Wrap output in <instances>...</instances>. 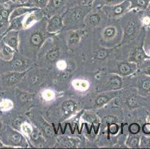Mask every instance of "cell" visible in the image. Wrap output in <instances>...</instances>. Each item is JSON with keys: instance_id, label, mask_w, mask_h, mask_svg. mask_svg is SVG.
Instances as JSON below:
<instances>
[{"instance_id": "obj_1", "label": "cell", "mask_w": 150, "mask_h": 149, "mask_svg": "<svg viewBox=\"0 0 150 149\" xmlns=\"http://www.w3.org/2000/svg\"><path fill=\"white\" fill-rule=\"evenodd\" d=\"M46 21L47 17H44L33 26L27 29L25 33V50L24 55L30 59L35 61L37 59L38 54L46 41L50 37L56 36L50 34L46 31Z\"/></svg>"}, {"instance_id": "obj_2", "label": "cell", "mask_w": 150, "mask_h": 149, "mask_svg": "<svg viewBox=\"0 0 150 149\" xmlns=\"http://www.w3.org/2000/svg\"><path fill=\"white\" fill-rule=\"evenodd\" d=\"M120 25L122 31V37L120 46L128 45L135 41L144 29L139 17L137 11L131 10L120 18Z\"/></svg>"}, {"instance_id": "obj_3", "label": "cell", "mask_w": 150, "mask_h": 149, "mask_svg": "<svg viewBox=\"0 0 150 149\" xmlns=\"http://www.w3.org/2000/svg\"><path fill=\"white\" fill-rule=\"evenodd\" d=\"M92 8L90 5L79 4L68 8L63 14L64 30L69 31L84 28V19Z\"/></svg>"}, {"instance_id": "obj_4", "label": "cell", "mask_w": 150, "mask_h": 149, "mask_svg": "<svg viewBox=\"0 0 150 149\" xmlns=\"http://www.w3.org/2000/svg\"><path fill=\"white\" fill-rule=\"evenodd\" d=\"M125 79V77L118 76L117 74L105 72L100 75L98 78L96 90L98 93L121 90L130 84V77H129L126 81Z\"/></svg>"}, {"instance_id": "obj_5", "label": "cell", "mask_w": 150, "mask_h": 149, "mask_svg": "<svg viewBox=\"0 0 150 149\" xmlns=\"http://www.w3.org/2000/svg\"><path fill=\"white\" fill-rule=\"evenodd\" d=\"M122 31L119 21L109 23L100 32L99 42L102 47L115 48L120 46Z\"/></svg>"}, {"instance_id": "obj_6", "label": "cell", "mask_w": 150, "mask_h": 149, "mask_svg": "<svg viewBox=\"0 0 150 149\" xmlns=\"http://www.w3.org/2000/svg\"><path fill=\"white\" fill-rule=\"evenodd\" d=\"M54 37L49 38L46 41L38 54V59L48 64H57L61 60L62 54V47L54 41Z\"/></svg>"}, {"instance_id": "obj_7", "label": "cell", "mask_w": 150, "mask_h": 149, "mask_svg": "<svg viewBox=\"0 0 150 149\" xmlns=\"http://www.w3.org/2000/svg\"><path fill=\"white\" fill-rule=\"evenodd\" d=\"M138 70V65L135 63L125 61H109L104 68V72L117 74L122 77L132 76Z\"/></svg>"}, {"instance_id": "obj_8", "label": "cell", "mask_w": 150, "mask_h": 149, "mask_svg": "<svg viewBox=\"0 0 150 149\" xmlns=\"http://www.w3.org/2000/svg\"><path fill=\"white\" fill-rule=\"evenodd\" d=\"M76 0H50L43 11L45 16L49 18L56 14H64L68 8L76 5Z\"/></svg>"}, {"instance_id": "obj_9", "label": "cell", "mask_w": 150, "mask_h": 149, "mask_svg": "<svg viewBox=\"0 0 150 149\" xmlns=\"http://www.w3.org/2000/svg\"><path fill=\"white\" fill-rule=\"evenodd\" d=\"M130 82L132 87L137 90L138 95L141 97H146L150 95V76L146 74L137 72L130 76Z\"/></svg>"}, {"instance_id": "obj_10", "label": "cell", "mask_w": 150, "mask_h": 149, "mask_svg": "<svg viewBox=\"0 0 150 149\" xmlns=\"http://www.w3.org/2000/svg\"><path fill=\"white\" fill-rule=\"evenodd\" d=\"M131 2L129 0H124L122 2L115 5H103L100 8L106 16L110 19H120L131 11Z\"/></svg>"}, {"instance_id": "obj_11", "label": "cell", "mask_w": 150, "mask_h": 149, "mask_svg": "<svg viewBox=\"0 0 150 149\" xmlns=\"http://www.w3.org/2000/svg\"><path fill=\"white\" fill-rule=\"evenodd\" d=\"M3 139L5 144L13 147L28 148L30 145L25 135L12 128H8L4 132Z\"/></svg>"}, {"instance_id": "obj_12", "label": "cell", "mask_w": 150, "mask_h": 149, "mask_svg": "<svg viewBox=\"0 0 150 149\" xmlns=\"http://www.w3.org/2000/svg\"><path fill=\"white\" fill-rule=\"evenodd\" d=\"M144 37L141 38L138 43L133 46L129 51L127 57V61L133 62L139 65L143 61L149 59L150 56L146 54L144 48Z\"/></svg>"}, {"instance_id": "obj_13", "label": "cell", "mask_w": 150, "mask_h": 149, "mask_svg": "<svg viewBox=\"0 0 150 149\" xmlns=\"http://www.w3.org/2000/svg\"><path fill=\"white\" fill-rule=\"evenodd\" d=\"M92 8L91 11L88 13L84 19V25L88 28H96L99 26L104 20L106 15L100 8Z\"/></svg>"}, {"instance_id": "obj_14", "label": "cell", "mask_w": 150, "mask_h": 149, "mask_svg": "<svg viewBox=\"0 0 150 149\" xmlns=\"http://www.w3.org/2000/svg\"><path fill=\"white\" fill-rule=\"evenodd\" d=\"M121 90L117 91H107V92H99L98 95L94 98L93 104V108L99 109L104 107L109 102H110L113 99L119 96L121 93Z\"/></svg>"}, {"instance_id": "obj_15", "label": "cell", "mask_w": 150, "mask_h": 149, "mask_svg": "<svg viewBox=\"0 0 150 149\" xmlns=\"http://www.w3.org/2000/svg\"><path fill=\"white\" fill-rule=\"evenodd\" d=\"M34 121H36L35 122L36 125L35 126L38 127L40 131H41V133L44 136L45 139L47 141L48 139L50 140H52L54 137V129L52 127L48 121H46L41 116H39L38 114L33 115Z\"/></svg>"}, {"instance_id": "obj_16", "label": "cell", "mask_w": 150, "mask_h": 149, "mask_svg": "<svg viewBox=\"0 0 150 149\" xmlns=\"http://www.w3.org/2000/svg\"><path fill=\"white\" fill-rule=\"evenodd\" d=\"M11 63V69L12 72H25L33 67L34 61L26 56L20 55L16 58H13Z\"/></svg>"}, {"instance_id": "obj_17", "label": "cell", "mask_w": 150, "mask_h": 149, "mask_svg": "<svg viewBox=\"0 0 150 149\" xmlns=\"http://www.w3.org/2000/svg\"><path fill=\"white\" fill-rule=\"evenodd\" d=\"M86 34H87V31L84 28L67 31L66 37H65L67 46L69 49H73L77 46L79 44L83 37L85 36Z\"/></svg>"}, {"instance_id": "obj_18", "label": "cell", "mask_w": 150, "mask_h": 149, "mask_svg": "<svg viewBox=\"0 0 150 149\" xmlns=\"http://www.w3.org/2000/svg\"><path fill=\"white\" fill-rule=\"evenodd\" d=\"M64 29V24L63 21V14H56L47 18L46 31L54 35H58Z\"/></svg>"}, {"instance_id": "obj_19", "label": "cell", "mask_w": 150, "mask_h": 149, "mask_svg": "<svg viewBox=\"0 0 150 149\" xmlns=\"http://www.w3.org/2000/svg\"><path fill=\"white\" fill-rule=\"evenodd\" d=\"M29 72L30 74L28 76V87L31 89L39 87L47 75L45 69H34L33 67L29 69Z\"/></svg>"}, {"instance_id": "obj_20", "label": "cell", "mask_w": 150, "mask_h": 149, "mask_svg": "<svg viewBox=\"0 0 150 149\" xmlns=\"http://www.w3.org/2000/svg\"><path fill=\"white\" fill-rule=\"evenodd\" d=\"M44 17H46V16L42 9H38L24 15L23 20V29H27L30 27L33 26L34 25L40 22Z\"/></svg>"}, {"instance_id": "obj_21", "label": "cell", "mask_w": 150, "mask_h": 149, "mask_svg": "<svg viewBox=\"0 0 150 149\" xmlns=\"http://www.w3.org/2000/svg\"><path fill=\"white\" fill-rule=\"evenodd\" d=\"M27 137L29 139L28 141L32 147H43L46 145V140L44 136L40 129L34 125H32L31 132Z\"/></svg>"}, {"instance_id": "obj_22", "label": "cell", "mask_w": 150, "mask_h": 149, "mask_svg": "<svg viewBox=\"0 0 150 149\" xmlns=\"http://www.w3.org/2000/svg\"><path fill=\"white\" fill-rule=\"evenodd\" d=\"M78 109V104L76 101L67 99L61 103L60 112L62 115L63 119H67L72 117Z\"/></svg>"}, {"instance_id": "obj_23", "label": "cell", "mask_w": 150, "mask_h": 149, "mask_svg": "<svg viewBox=\"0 0 150 149\" xmlns=\"http://www.w3.org/2000/svg\"><path fill=\"white\" fill-rule=\"evenodd\" d=\"M117 47L105 48L102 46L100 49H96L91 54V60L93 61H99V62L105 61L108 58V57L112 55L113 52L115 51Z\"/></svg>"}, {"instance_id": "obj_24", "label": "cell", "mask_w": 150, "mask_h": 149, "mask_svg": "<svg viewBox=\"0 0 150 149\" xmlns=\"http://www.w3.org/2000/svg\"><path fill=\"white\" fill-rule=\"evenodd\" d=\"M4 43L13 49L16 52H18L20 46V33L19 31L11 30L5 36L2 40Z\"/></svg>"}, {"instance_id": "obj_25", "label": "cell", "mask_w": 150, "mask_h": 149, "mask_svg": "<svg viewBox=\"0 0 150 149\" xmlns=\"http://www.w3.org/2000/svg\"><path fill=\"white\" fill-rule=\"evenodd\" d=\"M28 71L25 72H11L5 76V81L8 86H13L20 83L25 77Z\"/></svg>"}, {"instance_id": "obj_26", "label": "cell", "mask_w": 150, "mask_h": 149, "mask_svg": "<svg viewBox=\"0 0 150 149\" xmlns=\"http://www.w3.org/2000/svg\"><path fill=\"white\" fill-rule=\"evenodd\" d=\"M141 98V96L138 95L137 92H136V93L131 94V95H128L125 98V105L130 110L137 108L141 105V99L143 98V97H142V98Z\"/></svg>"}, {"instance_id": "obj_27", "label": "cell", "mask_w": 150, "mask_h": 149, "mask_svg": "<svg viewBox=\"0 0 150 149\" xmlns=\"http://www.w3.org/2000/svg\"><path fill=\"white\" fill-rule=\"evenodd\" d=\"M0 45H1L0 46V52H1V56H2V58L5 59V61H11L14 57L16 52H16L11 47L5 44L3 41L1 42Z\"/></svg>"}, {"instance_id": "obj_28", "label": "cell", "mask_w": 150, "mask_h": 149, "mask_svg": "<svg viewBox=\"0 0 150 149\" xmlns=\"http://www.w3.org/2000/svg\"><path fill=\"white\" fill-rule=\"evenodd\" d=\"M137 16L143 28L144 29H150V8H148L145 10L137 11Z\"/></svg>"}, {"instance_id": "obj_29", "label": "cell", "mask_w": 150, "mask_h": 149, "mask_svg": "<svg viewBox=\"0 0 150 149\" xmlns=\"http://www.w3.org/2000/svg\"><path fill=\"white\" fill-rule=\"evenodd\" d=\"M58 142L60 143V145L62 146V147L77 148L78 145L79 143V139L67 137V136H64V137H60Z\"/></svg>"}, {"instance_id": "obj_30", "label": "cell", "mask_w": 150, "mask_h": 149, "mask_svg": "<svg viewBox=\"0 0 150 149\" xmlns=\"http://www.w3.org/2000/svg\"><path fill=\"white\" fill-rule=\"evenodd\" d=\"M140 137L141 136H138V134L129 133L125 140V145L130 148H140Z\"/></svg>"}, {"instance_id": "obj_31", "label": "cell", "mask_w": 150, "mask_h": 149, "mask_svg": "<svg viewBox=\"0 0 150 149\" xmlns=\"http://www.w3.org/2000/svg\"><path fill=\"white\" fill-rule=\"evenodd\" d=\"M131 2V10L142 11L148 8L150 0H129Z\"/></svg>"}, {"instance_id": "obj_32", "label": "cell", "mask_w": 150, "mask_h": 149, "mask_svg": "<svg viewBox=\"0 0 150 149\" xmlns=\"http://www.w3.org/2000/svg\"><path fill=\"white\" fill-rule=\"evenodd\" d=\"M17 96L20 103L23 105L29 104L33 99V94L30 93L29 92H25V91H19L17 93Z\"/></svg>"}, {"instance_id": "obj_33", "label": "cell", "mask_w": 150, "mask_h": 149, "mask_svg": "<svg viewBox=\"0 0 150 149\" xmlns=\"http://www.w3.org/2000/svg\"><path fill=\"white\" fill-rule=\"evenodd\" d=\"M50 0H28L25 5L29 7H35L44 10L49 3Z\"/></svg>"}, {"instance_id": "obj_34", "label": "cell", "mask_w": 150, "mask_h": 149, "mask_svg": "<svg viewBox=\"0 0 150 149\" xmlns=\"http://www.w3.org/2000/svg\"><path fill=\"white\" fill-rule=\"evenodd\" d=\"M124 0H95L93 3V8H100L103 5H115L122 2Z\"/></svg>"}, {"instance_id": "obj_35", "label": "cell", "mask_w": 150, "mask_h": 149, "mask_svg": "<svg viewBox=\"0 0 150 149\" xmlns=\"http://www.w3.org/2000/svg\"><path fill=\"white\" fill-rule=\"evenodd\" d=\"M137 72L150 76V58L146 59L138 65Z\"/></svg>"}, {"instance_id": "obj_36", "label": "cell", "mask_w": 150, "mask_h": 149, "mask_svg": "<svg viewBox=\"0 0 150 149\" xmlns=\"http://www.w3.org/2000/svg\"><path fill=\"white\" fill-rule=\"evenodd\" d=\"M82 118L84 121L88 123H91V124H97V123H99L97 116H96L94 113H91V112L84 113V115L82 116Z\"/></svg>"}, {"instance_id": "obj_37", "label": "cell", "mask_w": 150, "mask_h": 149, "mask_svg": "<svg viewBox=\"0 0 150 149\" xmlns=\"http://www.w3.org/2000/svg\"><path fill=\"white\" fill-rule=\"evenodd\" d=\"M144 37V48L148 55L150 56V29H145Z\"/></svg>"}, {"instance_id": "obj_38", "label": "cell", "mask_w": 150, "mask_h": 149, "mask_svg": "<svg viewBox=\"0 0 150 149\" xmlns=\"http://www.w3.org/2000/svg\"><path fill=\"white\" fill-rule=\"evenodd\" d=\"M128 130H129V133H132V134H138L140 132V131H141V127H140V125L139 123L132 122L129 125Z\"/></svg>"}, {"instance_id": "obj_39", "label": "cell", "mask_w": 150, "mask_h": 149, "mask_svg": "<svg viewBox=\"0 0 150 149\" xmlns=\"http://www.w3.org/2000/svg\"><path fill=\"white\" fill-rule=\"evenodd\" d=\"M140 148H150V136H141L140 141Z\"/></svg>"}, {"instance_id": "obj_40", "label": "cell", "mask_w": 150, "mask_h": 149, "mask_svg": "<svg viewBox=\"0 0 150 149\" xmlns=\"http://www.w3.org/2000/svg\"><path fill=\"white\" fill-rule=\"evenodd\" d=\"M120 126L115 122L110 123L108 125V131L110 135H116L119 132Z\"/></svg>"}, {"instance_id": "obj_41", "label": "cell", "mask_w": 150, "mask_h": 149, "mask_svg": "<svg viewBox=\"0 0 150 149\" xmlns=\"http://www.w3.org/2000/svg\"><path fill=\"white\" fill-rule=\"evenodd\" d=\"M13 106L12 102L9 100H4L0 103V109L3 110H8L11 109Z\"/></svg>"}, {"instance_id": "obj_42", "label": "cell", "mask_w": 150, "mask_h": 149, "mask_svg": "<svg viewBox=\"0 0 150 149\" xmlns=\"http://www.w3.org/2000/svg\"><path fill=\"white\" fill-rule=\"evenodd\" d=\"M141 130L143 131L144 135L150 136V121L144 123V125L141 128Z\"/></svg>"}, {"instance_id": "obj_43", "label": "cell", "mask_w": 150, "mask_h": 149, "mask_svg": "<svg viewBox=\"0 0 150 149\" xmlns=\"http://www.w3.org/2000/svg\"><path fill=\"white\" fill-rule=\"evenodd\" d=\"M75 87L78 89H84L87 87V84H86L85 81H76V84H75Z\"/></svg>"}, {"instance_id": "obj_44", "label": "cell", "mask_w": 150, "mask_h": 149, "mask_svg": "<svg viewBox=\"0 0 150 149\" xmlns=\"http://www.w3.org/2000/svg\"><path fill=\"white\" fill-rule=\"evenodd\" d=\"M95 0H83L82 4L81 5H90V6H92L93 3L94 2Z\"/></svg>"}, {"instance_id": "obj_45", "label": "cell", "mask_w": 150, "mask_h": 149, "mask_svg": "<svg viewBox=\"0 0 150 149\" xmlns=\"http://www.w3.org/2000/svg\"><path fill=\"white\" fill-rule=\"evenodd\" d=\"M76 1H77L78 4H82L83 0H76Z\"/></svg>"}, {"instance_id": "obj_46", "label": "cell", "mask_w": 150, "mask_h": 149, "mask_svg": "<svg viewBox=\"0 0 150 149\" xmlns=\"http://www.w3.org/2000/svg\"><path fill=\"white\" fill-rule=\"evenodd\" d=\"M148 96H149V97H150V95H148ZM146 99L147 102H149V105H150V99H148V98H147L146 97Z\"/></svg>"}, {"instance_id": "obj_47", "label": "cell", "mask_w": 150, "mask_h": 149, "mask_svg": "<svg viewBox=\"0 0 150 149\" xmlns=\"http://www.w3.org/2000/svg\"><path fill=\"white\" fill-rule=\"evenodd\" d=\"M10 1H11V2H16L17 1H18V0H10Z\"/></svg>"}, {"instance_id": "obj_48", "label": "cell", "mask_w": 150, "mask_h": 149, "mask_svg": "<svg viewBox=\"0 0 150 149\" xmlns=\"http://www.w3.org/2000/svg\"><path fill=\"white\" fill-rule=\"evenodd\" d=\"M1 127H2V125H1V123H0V129H1Z\"/></svg>"}, {"instance_id": "obj_49", "label": "cell", "mask_w": 150, "mask_h": 149, "mask_svg": "<svg viewBox=\"0 0 150 149\" xmlns=\"http://www.w3.org/2000/svg\"><path fill=\"white\" fill-rule=\"evenodd\" d=\"M148 8H150V4H149V7H148Z\"/></svg>"}]
</instances>
